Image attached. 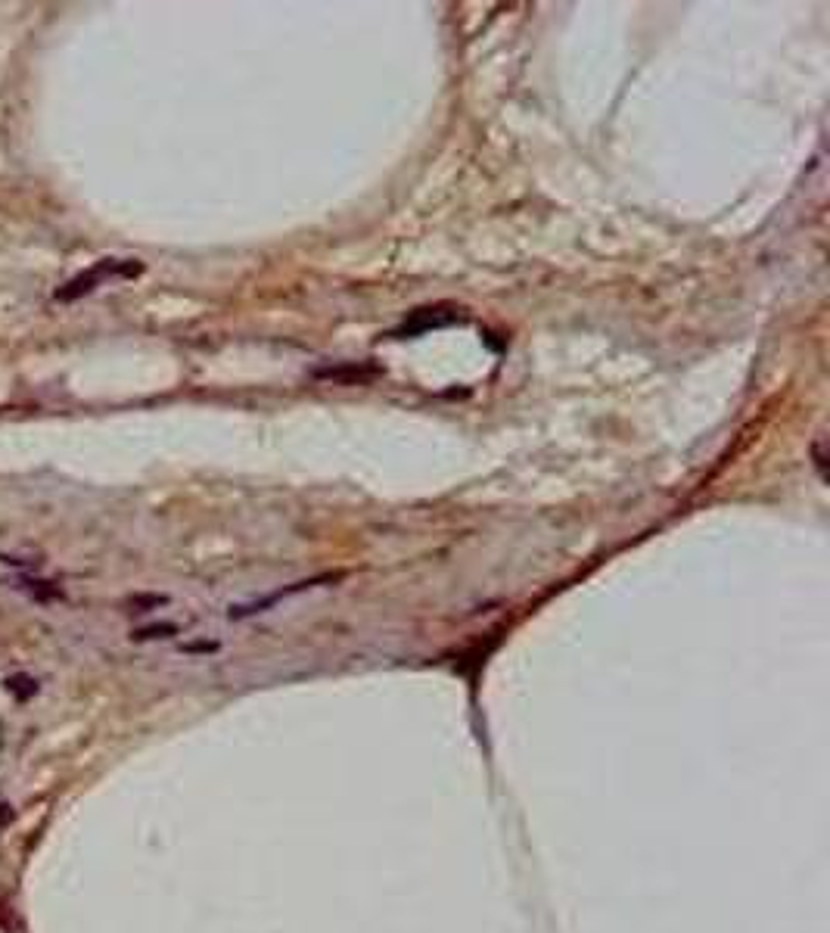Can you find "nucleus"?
Here are the masks:
<instances>
[{"mask_svg":"<svg viewBox=\"0 0 830 933\" xmlns=\"http://www.w3.org/2000/svg\"><path fill=\"white\" fill-rule=\"evenodd\" d=\"M140 271H143V265L134 262V259H128V262H122V259H103V262L91 265L88 271H81L78 277H72L63 290H56V302H75V299H81V296L94 293L100 284H106L109 277H134V274H140Z\"/></svg>","mask_w":830,"mask_h":933,"instance_id":"obj_1","label":"nucleus"},{"mask_svg":"<svg viewBox=\"0 0 830 933\" xmlns=\"http://www.w3.org/2000/svg\"><path fill=\"white\" fill-rule=\"evenodd\" d=\"M454 321H461V318H457V311H448V315H442V308H423V311H417V315H414L402 330H395L392 336H395V339H405V336L423 333V330H429V327H445V324H454Z\"/></svg>","mask_w":830,"mask_h":933,"instance_id":"obj_2","label":"nucleus"},{"mask_svg":"<svg viewBox=\"0 0 830 933\" xmlns=\"http://www.w3.org/2000/svg\"><path fill=\"white\" fill-rule=\"evenodd\" d=\"M7 691L22 703V700H28L35 691H38V685H35V678H28V675H13L10 682H7Z\"/></svg>","mask_w":830,"mask_h":933,"instance_id":"obj_3","label":"nucleus"},{"mask_svg":"<svg viewBox=\"0 0 830 933\" xmlns=\"http://www.w3.org/2000/svg\"><path fill=\"white\" fill-rule=\"evenodd\" d=\"M821 442H824V439H815V445H812V455H815V467H818V476L824 479V464H827V461H824V451H821Z\"/></svg>","mask_w":830,"mask_h":933,"instance_id":"obj_4","label":"nucleus"}]
</instances>
